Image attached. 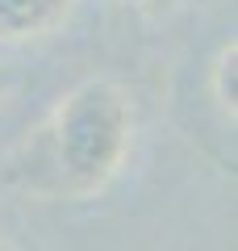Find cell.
<instances>
[{"instance_id": "6da1fadb", "label": "cell", "mask_w": 238, "mask_h": 251, "mask_svg": "<svg viewBox=\"0 0 238 251\" xmlns=\"http://www.w3.org/2000/svg\"><path fill=\"white\" fill-rule=\"evenodd\" d=\"M134 134V105L121 84L84 80L54 113V163L71 193H100L117 176Z\"/></svg>"}, {"instance_id": "7a4b0ae2", "label": "cell", "mask_w": 238, "mask_h": 251, "mask_svg": "<svg viewBox=\"0 0 238 251\" xmlns=\"http://www.w3.org/2000/svg\"><path fill=\"white\" fill-rule=\"evenodd\" d=\"M75 0H0V38L29 42L63 25Z\"/></svg>"}, {"instance_id": "3957f363", "label": "cell", "mask_w": 238, "mask_h": 251, "mask_svg": "<svg viewBox=\"0 0 238 251\" xmlns=\"http://www.w3.org/2000/svg\"><path fill=\"white\" fill-rule=\"evenodd\" d=\"M238 46H221L217 63H213V97H217V105L226 109L230 117L238 113Z\"/></svg>"}, {"instance_id": "277c9868", "label": "cell", "mask_w": 238, "mask_h": 251, "mask_svg": "<svg viewBox=\"0 0 238 251\" xmlns=\"http://www.w3.org/2000/svg\"><path fill=\"white\" fill-rule=\"evenodd\" d=\"M125 4H138V9H155V4H163V0H125Z\"/></svg>"}, {"instance_id": "5b68a950", "label": "cell", "mask_w": 238, "mask_h": 251, "mask_svg": "<svg viewBox=\"0 0 238 251\" xmlns=\"http://www.w3.org/2000/svg\"><path fill=\"white\" fill-rule=\"evenodd\" d=\"M4 84H9V80H4V67H0V92H4Z\"/></svg>"}]
</instances>
